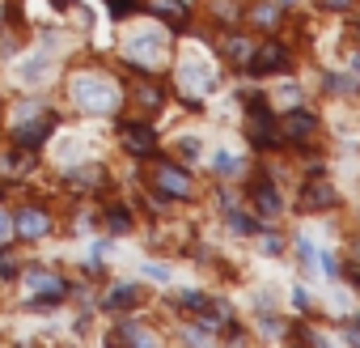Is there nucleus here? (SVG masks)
<instances>
[{
	"label": "nucleus",
	"instance_id": "f257e3e1",
	"mask_svg": "<svg viewBox=\"0 0 360 348\" xmlns=\"http://www.w3.org/2000/svg\"><path fill=\"white\" fill-rule=\"evenodd\" d=\"M72 98H77V106H81V111H89V115H110V111L119 106V85H115L110 77L85 73V77H77Z\"/></svg>",
	"mask_w": 360,
	"mask_h": 348
},
{
	"label": "nucleus",
	"instance_id": "f03ea898",
	"mask_svg": "<svg viewBox=\"0 0 360 348\" xmlns=\"http://www.w3.org/2000/svg\"><path fill=\"white\" fill-rule=\"evenodd\" d=\"M26 289L34 293L30 306H51V302L68 297V280H60V276L47 272V268H30V272H26Z\"/></svg>",
	"mask_w": 360,
	"mask_h": 348
},
{
	"label": "nucleus",
	"instance_id": "7ed1b4c3",
	"mask_svg": "<svg viewBox=\"0 0 360 348\" xmlns=\"http://www.w3.org/2000/svg\"><path fill=\"white\" fill-rule=\"evenodd\" d=\"M119 140H123V149L136 153V157H148V153L157 149V136H153L148 123H123V128H119Z\"/></svg>",
	"mask_w": 360,
	"mask_h": 348
},
{
	"label": "nucleus",
	"instance_id": "20e7f679",
	"mask_svg": "<svg viewBox=\"0 0 360 348\" xmlns=\"http://www.w3.org/2000/svg\"><path fill=\"white\" fill-rule=\"evenodd\" d=\"M153 183H157L165 196H191V179H187V170H178V166H169V161H161V166L153 170Z\"/></svg>",
	"mask_w": 360,
	"mask_h": 348
},
{
	"label": "nucleus",
	"instance_id": "39448f33",
	"mask_svg": "<svg viewBox=\"0 0 360 348\" xmlns=\"http://www.w3.org/2000/svg\"><path fill=\"white\" fill-rule=\"evenodd\" d=\"M330 204H335V187L326 179H309L305 192H301V209L305 213H326Z\"/></svg>",
	"mask_w": 360,
	"mask_h": 348
},
{
	"label": "nucleus",
	"instance_id": "423d86ee",
	"mask_svg": "<svg viewBox=\"0 0 360 348\" xmlns=\"http://www.w3.org/2000/svg\"><path fill=\"white\" fill-rule=\"evenodd\" d=\"M13 234H22V238H43V234H51V213H43V209H22L18 221H13Z\"/></svg>",
	"mask_w": 360,
	"mask_h": 348
},
{
	"label": "nucleus",
	"instance_id": "0eeeda50",
	"mask_svg": "<svg viewBox=\"0 0 360 348\" xmlns=\"http://www.w3.org/2000/svg\"><path fill=\"white\" fill-rule=\"evenodd\" d=\"M271 140H276L271 111H267L263 102H255V115H250V144H259V149H271Z\"/></svg>",
	"mask_w": 360,
	"mask_h": 348
},
{
	"label": "nucleus",
	"instance_id": "6e6552de",
	"mask_svg": "<svg viewBox=\"0 0 360 348\" xmlns=\"http://www.w3.org/2000/svg\"><path fill=\"white\" fill-rule=\"evenodd\" d=\"M51 128H56V115H43V119H26V123H18V144L22 149H34L39 140H47L51 136Z\"/></svg>",
	"mask_w": 360,
	"mask_h": 348
},
{
	"label": "nucleus",
	"instance_id": "1a4fd4ad",
	"mask_svg": "<svg viewBox=\"0 0 360 348\" xmlns=\"http://www.w3.org/2000/svg\"><path fill=\"white\" fill-rule=\"evenodd\" d=\"M288 64V51L280 47V43H263L255 56H250V68L255 73H271V68H284Z\"/></svg>",
	"mask_w": 360,
	"mask_h": 348
},
{
	"label": "nucleus",
	"instance_id": "9d476101",
	"mask_svg": "<svg viewBox=\"0 0 360 348\" xmlns=\"http://www.w3.org/2000/svg\"><path fill=\"white\" fill-rule=\"evenodd\" d=\"M127 56L140 60V64H157V60H161V39H157V35H136V39L127 43Z\"/></svg>",
	"mask_w": 360,
	"mask_h": 348
},
{
	"label": "nucleus",
	"instance_id": "9b49d317",
	"mask_svg": "<svg viewBox=\"0 0 360 348\" xmlns=\"http://www.w3.org/2000/svg\"><path fill=\"white\" fill-rule=\"evenodd\" d=\"M305 132H314V115H305V111H292V115L284 119V136H288V140H301Z\"/></svg>",
	"mask_w": 360,
	"mask_h": 348
},
{
	"label": "nucleus",
	"instance_id": "f8f14e48",
	"mask_svg": "<svg viewBox=\"0 0 360 348\" xmlns=\"http://www.w3.org/2000/svg\"><path fill=\"white\" fill-rule=\"evenodd\" d=\"M153 13L165 18L169 26H183V22H187V9L178 5V0H153Z\"/></svg>",
	"mask_w": 360,
	"mask_h": 348
},
{
	"label": "nucleus",
	"instance_id": "ddd939ff",
	"mask_svg": "<svg viewBox=\"0 0 360 348\" xmlns=\"http://www.w3.org/2000/svg\"><path fill=\"white\" fill-rule=\"evenodd\" d=\"M136 302H140V289H131V285H123V289L106 293V310H131Z\"/></svg>",
	"mask_w": 360,
	"mask_h": 348
},
{
	"label": "nucleus",
	"instance_id": "4468645a",
	"mask_svg": "<svg viewBox=\"0 0 360 348\" xmlns=\"http://www.w3.org/2000/svg\"><path fill=\"white\" fill-rule=\"evenodd\" d=\"M255 204H259V213H263V217H276V213H280V196H276L267 183H259V187H255Z\"/></svg>",
	"mask_w": 360,
	"mask_h": 348
},
{
	"label": "nucleus",
	"instance_id": "2eb2a0df",
	"mask_svg": "<svg viewBox=\"0 0 360 348\" xmlns=\"http://www.w3.org/2000/svg\"><path fill=\"white\" fill-rule=\"evenodd\" d=\"M43 68H47V60H43V56H34V60H26V64L18 68V81L34 85V81H43Z\"/></svg>",
	"mask_w": 360,
	"mask_h": 348
},
{
	"label": "nucleus",
	"instance_id": "dca6fc26",
	"mask_svg": "<svg viewBox=\"0 0 360 348\" xmlns=\"http://www.w3.org/2000/svg\"><path fill=\"white\" fill-rule=\"evenodd\" d=\"M68 179H72V187H98L102 183V170H72Z\"/></svg>",
	"mask_w": 360,
	"mask_h": 348
},
{
	"label": "nucleus",
	"instance_id": "f3484780",
	"mask_svg": "<svg viewBox=\"0 0 360 348\" xmlns=\"http://www.w3.org/2000/svg\"><path fill=\"white\" fill-rule=\"evenodd\" d=\"M233 60H242V64H250V56H255V47L246 43V39H229V47H225Z\"/></svg>",
	"mask_w": 360,
	"mask_h": 348
},
{
	"label": "nucleus",
	"instance_id": "a211bd4d",
	"mask_svg": "<svg viewBox=\"0 0 360 348\" xmlns=\"http://www.w3.org/2000/svg\"><path fill=\"white\" fill-rule=\"evenodd\" d=\"M119 340H136V344H153V335H148V331H140V327H131V323H127V327H119Z\"/></svg>",
	"mask_w": 360,
	"mask_h": 348
},
{
	"label": "nucleus",
	"instance_id": "6ab92c4d",
	"mask_svg": "<svg viewBox=\"0 0 360 348\" xmlns=\"http://www.w3.org/2000/svg\"><path fill=\"white\" fill-rule=\"evenodd\" d=\"M106 221H110V230H119V234H123V230L131 225V217H127V209H110V217H106Z\"/></svg>",
	"mask_w": 360,
	"mask_h": 348
},
{
	"label": "nucleus",
	"instance_id": "aec40b11",
	"mask_svg": "<svg viewBox=\"0 0 360 348\" xmlns=\"http://www.w3.org/2000/svg\"><path fill=\"white\" fill-rule=\"evenodd\" d=\"M106 5H110V13H115V18H127V13L136 9V0H106Z\"/></svg>",
	"mask_w": 360,
	"mask_h": 348
},
{
	"label": "nucleus",
	"instance_id": "412c9836",
	"mask_svg": "<svg viewBox=\"0 0 360 348\" xmlns=\"http://www.w3.org/2000/svg\"><path fill=\"white\" fill-rule=\"evenodd\" d=\"M276 18H280V13H276L271 5H259V13H255V22H259V26H276Z\"/></svg>",
	"mask_w": 360,
	"mask_h": 348
},
{
	"label": "nucleus",
	"instance_id": "4be33fe9",
	"mask_svg": "<svg viewBox=\"0 0 360 348\" xmlns=\"http://www.w3.org/2000/svg\"><path fill=\"white\" fill-rule=\"evenodd\" d=\"M140 102H144V106H157V102H161V89H157V85H140Z\"/></svg>",
	"mask_w": 360,
	"mask_h": 348
},
{
	"label": "nucleus",
	"instance_id": "5701e85b",
	"mask_svg": "<svg viewBox=\"0 0 360 348\" xmlns=\"http://www.w3.org/2000/svg\"><path fill=\"white\" fill-rule=\"evenodd\" d=\"M229 225H233L238 234H250V230H255V221H250V217H238V213L229 217Z\"/></svg>",
	"mask_w": 360,
	"mask_h": 348
},
{
	"label": "nucleus",
	"instance_id": "b1692460",
	"mask_svg": "<svg viewBox=\"0 0 360 348\" xmlns=\"http://www.w3.org/2000/svg\"><path fill=\"white\" fill-rule=\"evenodd\" d=\"M5 238H13V217L0 213V242H5Z\"/></svg>",
	"mask_w": 360,
	"mask_h": 348
},
{
	"label": "nucleus",
	"instance_id": "393cba45",
	"mask_svg": "<svg viewBox=\"0 0 360 348\" xmlns=\"http://www.w3.org/2000/svg\"><path fill=\"white\" fill-rule=\"evenodd\" d=\"M217 170H225V174H229V170H238V161H233L229 153H217Z\"/></svg>",
	"mask_w": 360,
	"mask_h": 348
},
{
	"label": "nucleus",
	"instance_id": "a878e982",
	"mask_svg": "<svg viewBox=\"0 0 360 348\" xmlns=\"http://www.w3.org/2000/svg\"><path fill=\"white\" fill-rule=\"evenodd\" d=\"M18 272V263L13 259H5V255H0V276H13Z\"/></svg>",
	"mask_w": 360,
	"mask_h": 348
},
{
	"label": "nucleus",
	"instance_id": "bb28decb",
	"mask_svg": "<svg viewBox=\"0 0 360 348\" xmlns=\"http://www.w3.org/2000/svg\"><path fill=\"white\" fill-rule=\"evenodd\" d=\"M263 251H267V255H276V251H280V238H276V234H271V238H263Z\"/></svg>",
	"mask_w": 360,
	"mask_h": 348
},
{
	"label": "nucleus",
	"instance_id": "cd10ccee",
	"mask_svg": "<svg viewBox=\"0 0 360 348\" xmlns=\"http://www.w3.org/2000/svg\"><path fill=\"white\" fill-rule=\"evenodd\" d=\"M322 5H326V9H347L352 0H322Z\"/></svg>",
	"mask_w": 360,
	"mask_h": 348
},
{
	"label": "nucleus",
	"instance_id": "c85d7f7f",
	"mask_svg": "<svg viewBox=\"0 0 360 348\" xmlns=\"http://www.w3.org/2000/svg\"><path fill=\"white\" fill-rule=\"evenodd\" d=\"M347 276H352V285H356V289H360V268H352V272H347Z\"/></svg>",
	"mask_w": 360,
	"mask_h": 348
},
{
	"label": "nucleus",
	"instance_id": "c756f323",
	"mask_svg": "<svg viewBox=\"0 0 360 348\" xmlns=\"http://www.w3.org/2000/svg\"><path fill=\"white\" fill-rule=\"evenodd\" d=\"M51 5H56V9H64V5H68V0H51Z\"/></svg>",
	"mask_w": 360,
	"mask_h": 348
},
{
	"label": "nucleus",
	"instance_id": "7c9ffc66",
	"mask_svg": "<svg viewBox=\"0 0 360 348\" xmlns=\"http://www.w3.org/2000/svg\"><path fill=\"white\" fill-rule=\"evenodd\" d=\"M356 73H360V60H356Z\"/></svg>",
	"mask_w": 360,
	"mask_h": 348
}]
</instances>
